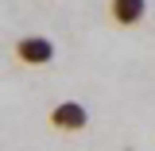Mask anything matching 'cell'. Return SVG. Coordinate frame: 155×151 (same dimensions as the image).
Masks as SVG:
<instances>
[{
    "label": "cell",
    "mask_w": 155,
    "mask_h": 151,
    "mask_svg": "<svg viewBox=\"0 0 155 151\" xmlns=\"http://www.w3.org/2000/svg\"><path fill=\"white\" fill-rule=\"evenodd\" d=\"M16 58L27 62V66H47V62L54 58V43H51L47 35H27V39H19Z\"/></svg>",
    "instance_id": "1"
},
{
    "label": "cell",
    "mask_w": 155,
    "mask_h": 151,
    "mask_svg": "<svg viewBox=\"0 0 155 151\" xmlns=\"http://www.w3.org/2000/svg\"><path fill=\"white\" fill-rule=\"evenodd\" d=\"M85 120H89V113H85V105H78V101H62L54 113H51V124L62 128V132H78V128H85Z\"/></svg>",
    "instance_id": "2"
},
{
    "label": "cell",
    "mask_w": 155,
    "mask_h": 151,
    "mask_svg": "<svg viewBox=\"0 0 155 151\" xmlns=\"http://www.w3.org/2000/svg\"><path fill=\"white\" fill-rule=\"evenodd\" d=\"M109 12H113V19L120 23V27H132V23L143 19L147 0H113V4H109Z\"/></svg>",
    "instance_id": "3"
}]
</instances>
